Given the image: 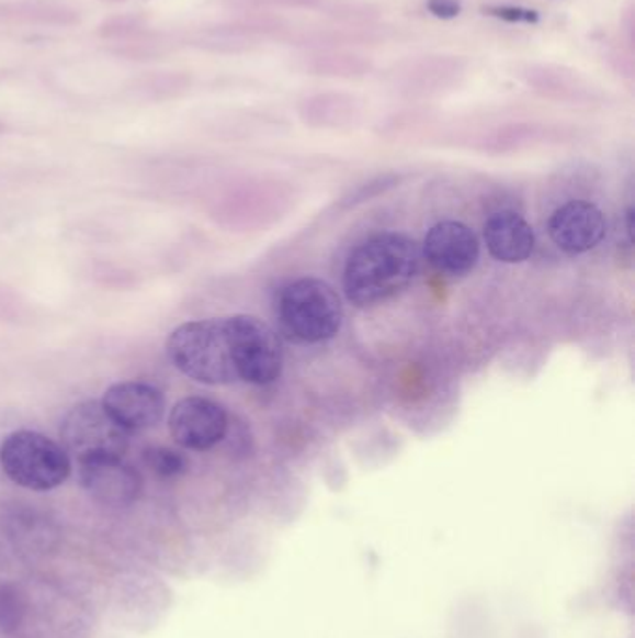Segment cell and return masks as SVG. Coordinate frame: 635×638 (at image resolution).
Wrapping results in <instances>:
<instances>
[{
	"mask_svg": "<svg viewBox=\"0 0 635 638\" xmlns=\"http://www.w3.org/2000/svg\"><path fill=\"white\" fill-rule=\"evenodd\" d=\"M315 75H330V77H362L371 69V64L362 56L332 55L315 56L308 66Z\"/></svg>",
	"mask_w": 635,
	"mask_h": 638,
	"instance_id": "obj_15",
	"label": "cell"
},
{
	"mask_svg": "<svg viewBox=\"0 0 635 638\" xmlns=\"http://www.w3.org/2000/svg\"><path fill=\"white\" fill-rule=\"evenodd\" d=\"M418 269L420 248L413 239L397 232L376 234L360 243L347 260V298L356 306L381 303L407 288Z\"/></svg>",
	"mask_w": 635,
	"mask_h": 638,
	"instance_id": "obj_1",
	"label": "cell"
},
{
	"mask_svg": "<svg viewBox=\"0 0 635 638\" xmlns=\"http://www.w3.org/2000/svg\"><path fill=\"white\" fill-rule=\"evenodd\" d=\"M483 12L492 18L501 19L507 23H525V25H535L541 21V15L535 10L524 7H512V4H494V7L483 8Z\"/></svg>",
	"mask_w": 635,
	"mask_h": 638,
	"instance_id": "obj_16",
	"label": "cell"
},
{
	"mask_svg": "<svg viewBox=\"0 0 635 638\" xmlns=\"http://www.w3.org/2000/svg\"><path fill=\"white\" fill-rule=\"evenodd\" d=\"M522 77L531 87H535V90L549 98L568 100L586 93L587 87L583 85L586 79L559 66H530Z\"/></svg>",
	"mask_w": 635,
	"mask_h": 638,
	"instance_id": "obj_13",
	"label": "cell"
},
{
	"mask_svg": "<svg viewBox=\"0 0 635 638\" xmlns=\"http://www.w3.org/2000/svg\"><path fill=\"white\" fill-rule=\"evenodd\" d=\"M427 10L439 19H455L463 12L458 0H427Z\"/></svg>",
	"mask_w": 635,
	"mask_h": 638,
	"instance_id": "obj_17",
	"label": "cell"
},
{
	"mask_svg": "<svg viewBox=\"0 0 635 638\" xmlns=\"http://www.w3.org/2000/svg\"><path fill=\"white\" fill-rule=\"evenodd\" d=\"M82 488L93 501L109 508H127L143 493V477L124 458L79 461Z\"/></svg>",
	"mask_w": 635,
	"mask_h": 638,
	"instance_id": "obj_8",
	"label": "cell"
},
{
	"mask_svg": "<svg viewBox=\"0 0 635 638\" xmlns=\"http://www.w3.org/2000/svg\"><path fill=\"white\" fill-rule=\"evenodd\" d=\"M548 230L557 247L568 255H581L604 239L605 219L597 205L574 200L554 211Z\"/></svg>",
	"mask_w": 635,
	"mask_h": 638,
	"instance_id": "obj_11",
	"label": "cell"
},
{
	"mask_svg": "<svg viewBox=\"0 0 635 638\" xmlns=\"http://www.w3.org/2000/svg\"><path fill=\"white\" fill-rule=\"evenodd\" d=\"M626 217H628V234L630 237H632V234H634V210H632V208H630L628 213H626Z\"/></svg>",
	"mask_w": 635,
	"mask_h": 638,
	"instance_id": "obj_18",
	"label": "cell"
},
{
	"mask_svg": "<svg viewBox=\"0 0 635 638\" xmlns=\"http://www.w3.org/2000/svg\"><path fill=\"white\" fill-rule=\"evenodd\" d=\"M101 403L109 415L129 434L154 428L165 416L167 400L155 384L144 381H124L112 384Z\"/></svg>",
	"mask_w": 635,
	"mask_h": 638,
	"instance_id": "obj_9",
	"label": "cell"
},
{
	"mask_svg": "<svg viewBox=\"0 0 635 638\" xmlns=\"http://www.w3.org/2000/svg\"><path fill=\"white\" fill-rule=\"evenodd\" d=\"M423 255L436 271L456 277L474 269L479 260V243L466 224L445 221L429 230Z\"/></svg>",
	"mask_w": 635,
	"mask_h": 638,
	"instance_id": "obj_10",
	"label": "cell"
},
{
	"mask_svg": "<svg viewBox=\"0 0 635 638\" xmlns=\"http://www.w3.org/2000/svg\"><path fill=\"white\" fill-rule=\"evenodd\" d=\"M144 463L155 477L161 480H175L183 477L189 469V459L185 454L173 448L149 447L143 454Z\"/></svg>",
	"mask_w": 635,
	"mask_h": 638,
	"instance_id": "obj_14",
	"label": "cell"
},
{
	"mask_svg": "<svg viewBox=\"0 0 635 638\" xmlns=\"http://www.w3.org/2000/svg\"><path fill=\"white\" fill-rule=\"evenodd\" d=\"M485 242L496 260L519 264L530 258L535 247V234L528 221L517 211L494 213L485 223Z\"/></svg>",
	"mask_w": 635,
	"mask_h": 638,
	"instance_id": "obj_12",
	"label": "cell"
},
{
	"mask_svg": "<svg viewBox=\"0 0 635 638\" xmlns=\"http://www.w3.org/2000/svg\"><path fill=\"white\" fill-rule=\"evenodd\" d=\"M129 432L122 428L95 400L75 405L60 426L66 452L77 461L92 458H124L129 447Z\"/></svg>",
	"mask_w": 635,
	"mask_h": 638,
	"instance_id": "obj_6",
	"label": "cell"
},
{
	"mask_svg": "<svg viewBox=\"0 0 635 638\" xmlns=\"http://www.w3.org/2000/svg\"><path fill=\"white\" fill-rule=\"evenodd\" d=\"M224 320L237 378L252 384L274 383L284 365V351L276 333L260 317L239 314Z\"/></svg>",
	"mask_w": 635,
	"mask_h": 638,
	"instance_id": "obj_5",
	"label": "cell"
},
{
	"mask_svg": "<svg viewBox=\"0 0 635 638\" xmlns=\"http://www.w3.org/2000/svg\"><path fill=\"white\" fill-rule=\"evenodd\" d=\"M172 365L192 381L229 384L237 381L226 320L183 323L168 336Z\"/></svg>",
	"mask_w": 635,
	"mask_h": 638,
	"instance_id": "obj_2",
	"label": "cell"
},
{
	"mask_svg": "<svg viewBox=\"0 0 635 638\" xmlns=\"http://www.w3.org/2000/svg\"><path fill=\"white\" fill-rule=\"evenodd\" d=\"M168 428L180 447L204 452L216 447L228 434V413L209 398H183L170 411Z\"/></svg>",
	"mask_w": 635,
	"mask_h": 638,
	"instance_id": "obj_7",
	"label": "cell"
},
{
	"mask_svg": "<svg viewBox=\"0 0 635 638\" xmlns=\"http://www.w3.org/2000/svg\"><path fill=\"white\" fill-rule=\"evenodd\" d=\"M0 467L13 483L31 491H50L71 474L63 445L37 432H13L0 445Z\"/></svg>",
	"mask_w": 635,
	"mask_h": 638,
	"instance_id": "obj_4",
	"label": "cell"
},
{
	"mask_svg": "<svg viewBox=\"0 0 635 638\" xmlns=\"http://www.w3.org/2000/svg\"><path fill=\"white\" fill-rule=\"evenodd\" d=\"M277 317L290 338L319 344L340 333L343 304L332 286L319 279H298L277 295Z\"/></svg>",
	"mask_w": 635,
	"mask_h": 638,
	"instance_id": "obj_3",
	"label": "cell"
}]
</instances>
